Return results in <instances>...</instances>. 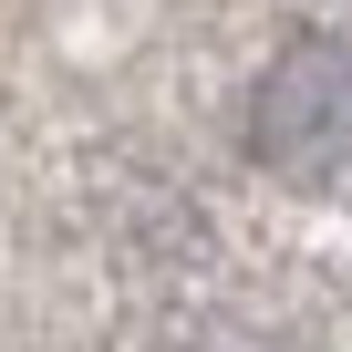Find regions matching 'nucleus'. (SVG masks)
Listing matches in <instances>:
<instances>
[{
  "mask_svg": "<svg viewBox=\"0 0 352 352\" xmlns=\"http://www.w3.org/2000/svg\"><path fill=\"white\" fill-rule=\"evenodd\" d=\"M249 145H259L270 176H290V187H331L342 155H352V52L342 42H290L259 73Z\"/></svg>",
  "mask_w": 352,
  "mask_h": 352,
  "instance_id": "f257e3e1",
  "label": "nucleus"
}]
</instances>
